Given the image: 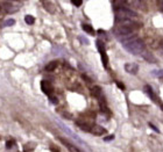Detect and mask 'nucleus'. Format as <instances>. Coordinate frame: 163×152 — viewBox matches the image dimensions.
Returning a JSON list of instances; mask_svg holds the SVG:
<instances>
[{
    "instance_id": "1",
    "label": "nucleus",
    "mask_w": 163,
    "mask_h": 152,
    "mask_svg": "<svg viewBox=\"0 0 163 152\" xmlns=\"http://www.w3.org/2000/svg\"><path fill=\"white\" fill-rule=\"evenodd\" d=\"M122 47L126 51H128L129 53L132 55H140L143 52L146 45H145V42L139 39V37H133V36H129L127 37L126 40L122 41Z\"/></svg>"
},
{
    "instance_id": "2",
    "label": "nucleus",
    "mask_w": 163,
    "mask_h": 152,
    "mask_svg": "<svg viewBox=\"0 0 163 152\" xmlns=\"http://www.w3.org/2000/svg\"><path fill=\"white\" fill-rule=\"evenodd\" d=\"M138 16V14L128 9V8H125V7H119L115 9V18H117V21H122V20H132V19H135Z\"/></svg>"
},
{
    "instance_id": "3",
    "label": "nucleus",
    "mask_w": 163,
    "mask_h": 152,
    "mask_svg": "<svg viewBox=\"0 0 163 152\" xmlns=\"http://www.w3.org/2000/svg\"><path fill=\"white\" fill-rule=\"evenodd\" d=\"M56 123L58 124V127L61 128V130H63V131H64L67 135H69V136H70L72 139H75L77 143H79V144H82V145H84V146H85V143H84L83 141H82V139H80V138H79V137H78V136H77V135H76L73 131H71V130H70V129H69V128H68L65 124H63V123L61 122V121H56Z\"/></svg>"
},
{
    "instance_id": "4",
    "label": "nucleus",
    "mask_w": 163,
    "mask_h": 152,
    "mask_svg": "<svg viewBox=\"0 0 163 152\" xmlns=\"http://www.w3.org/2000/svg\"><path fill=\"white\" fill-rule=\"evenodd\" d=\"M143 89H145L146 94H147V95H148V97H149V98H150V99H151V100H153V101H154V102H155V103H156V105H157V106H158V107H160L162 110H163V102H162V101L160 100V98H158V97H157V95L154 93L153 88H151L149 85H146Z\"/></svg>"
},
{
    "instance_id": "5",
    "label": "nucleus",
    "mask_w": 163,
    "mask_h": 152,
    "mask_svg": "<svg viewBox=\"0 0 163 152\" xmlns=\"http://www.w3.org/2000/svg\"><path fill=\"white\" fill-rule=\"evenodd\" d=\"M41 89L43 91L44 94H48L50 95L52 93V85L50 84V81H47V80H42L41 81Z\"/></svg>"
},
{
    "instance_id": "6",
    "label": "nucleus",
    "mask_w": 163,
    "mask_h": 152,
    "mask_svg": "<svg viewBox=\"0 0 163 152\" xmlns=\"http://www.w3.org/2000/svg\"><path fill=\"white\" fill-rule=\"evenodd\" d=\"M125 70L129 74H137L139 72V65L135 63H127L125 64Z\"/></svg>"
},
{
    "instance_id": "7",
    "label": "nucleus",
    "mask_w": 163,
    "mask_h": 152,
    "mask_svg": "<svg viewBox=\"0 0 163 152\" xmlns=\"http://www.w3.org/2000/svg\"><path fill=\"white\" fill-rule=\"evenodd\" d=\"M90 132H92L93 135H97V136H101V135L106 134V129H104L100 126H91Z\"/></svg>"
},
{
    "instance_id": "8",
    "label": "nucleus",
    "mask_w": 163,
    "mask_h": 152,
    "mask_svg": "<svg viewBox=\"0 0 163 152\" xmlns=\"http://www.w3.org/2000/svg\"><path fill=\"white\" fill-rule=\"evenodd\" d=\"M1 6H3L1 8H3L5 12H7V13H14V12H16V11H18V7L13 6V5H12V4H10V3H4Z\"/></svg>"
},
{
    "instance_id": "9",
    "label": "nucleus",
    "mask_w": 163,
    "mask_h": 152,
    "mask_svg": "<svg viewBox=\"0 0 163 152\" xmlns=\"http://www.w3.org/2000/svg\"><path fill=\"white\" fill-rule=\"evenodd\" d=\"M91 94H92L94 98L99 99L100 97H103V95H101V88H100L99 86H94V87H92V88H91Z\"/></svg>"
},
{
    "instance_id": "10",
    "label": "nucleus",
    "mask_w": 163,
    "mask_h": 152,
    "mask_svg": "<svg viewBox=\"0 0 163 152\" xmlns=\"http://www.w3.org/2000/svg\"><path fill=\"white\" fill-rule=\"evenodd\" d=\"M100 55H101V60H103L104 68L107 69V68H108V57H107V55H106V51L100 52Z\"/></svg>"
},
{
    "instance_id": "11",
    "label": "nucleus",
    "mask_w": 163,
    "mask_h": 152,
    "mask_svg": "<svg viewBox=\"0 0 163 152\" xmlns=\"http://www.w3.org/2000/svg\"><path fill=\"white\" fill-rule=\"evenodd\" d=\"M60 141H61V142H62V143H63L64 145H67V147H68V149H69L70 151H72V152H76V151H79V150H78L77 147H75V146H73L72 144H70V143H68V142H67L65 139H63V138H60Z\"/></svg>"
},
{
    "instance_id": "12",
    "label": "nucleus",
    "mask_w": 163,
    "mask_h": 152,
    "mask_svg": "<svg viewBox=\"0 0 163 152\" xmlns=\"http://www.w3.org/2000/svg\"><path fill=\"white\" fill-rule=\"evenodd\" d=\"M57 68V62H55V60H52V62H50L47 66H46V71H49V72H51V71H54Z\"/></svg>"
},
{
    "instance_id": "13",
    "label": "nucleus",
    "mask_w": 163,
    "mask_h": 152,
    "mask_svg": "<svg viewBox=\"0 0 163 152\" xmlns=\"http://www.w3.org/2000/svg\"><path fill=\"white\" fill-rule=\"evenodd\" d=\"M77 126L82 129V130H84V131H90L91 129V126L88 124V123H82V122H77Z\"/></svg>"
},
{
    "instance_id": "14",
    "label": "nucleus",
    "mask_w": 163,
    "mask_h": 152,
    "mask_svg": "<svg viewBox=\"0 0 163 152\" xmlns=\"http://www.w3.org/2000/svg\"><path fill=\"white\" fill-rule=\"evenodd\" d=\"M82 28H83V30L84 32H86V33H89V34H94V30H93V28H92V26H90V24H83L82 26Z\"/></svg>"
},
{
    "instance_id": "15",
    "label": "nucleus",
    "mask_w": 163,
    "mask_h": 152,
    "mask_svg": "<svg viewBox=\"0 0 163 152\" xmlns=\"http://www.w3.org/2000/svg\"><path fill=\"white\" fill-rule=\"evenodd\" d=\"M125 3H126V0H113V6H114V8L117 9V8H119V7H122Z\"/></svg>"
},
{
    "instance_id": "16",
    "label": "nucleus",
    "mask_w": 163,
    "mask_h": 152,
    "mask_svg": "<svg viewBox=\"0 0 163 152\" xmlns=\"http://www.w3.org/2000/svg\"><path fill=\"white\" fill-rule=\"evenodd\" d=\"M24 22L28 23V24H34L35 19H34V16H32V15H26V16H24Z\"/></svg>"
},
{
    "instance_id": "17",
    "label": "nucleus",
    "mask_w": 163,
    "mask_h": 152,
    "mask_svg": "<svg viewBox=\"0 0 163 152\" xmlns=\"http://www.w3.org/2000/svg\"><path fill=\"white\" fill-rule=\"evenodd\" d=\"M96 45H97V49L99 50V52H103V51H105V45H104V43H103L101 41H97Z\"/></svg>"
},
{
    "instance_id": "18",
    "label": "nucleus",
    "mask_w": 163,
    "mask_h": 152,
    "mask_svg": "<svg viewBox=\"0 0 163 152\" xmlns=\"http://www.w3.org/2000/svg\"><path fill=\"white\" fill-rule=\"evenodd\" d=\"M151 74H153L154 77L163 78V70H154V71H151Z\"/></svg>"
},
{
    "instance_id": "19",
    "label": "nucleus",
    "mask_w": 163,
    "mask_h": 152,
    "mask_svg": "<svg viewBox=\"0 0 163 152\" xmlns=\"http://www.w3.org/2000/svg\"><path fill=\"white\" fill-rule=\"evenodd\" d=\"M14 23H15V20L14 19H8V20H6L3 23V27H10V26H13Z\"/></svg>"
},
{
    "instance_id": "20",
    "label": "nucleus",
    "mask_w": 163,
    "mask_h": 152,
    "mask_svg": "<svg viewBox=\"0 0 163 152\" xmlns=\"http://www.w3.org/2000/svg\"><path fill=\"white\" fill-rule=\"evenodd\" d=\"M71 3H72L75 6L79 7V6L82 5V3H83V0H71Z\"/></svg>"
},
{
    "instance_id": "21",
    "label": "nucleus",
    "mask_w": 163,
    "mask_h": 152,
    "mask_svg": "<svg viewBox=\"0 0 163 152\" xmlns=\"http://www.w3.org/2000/svg\"><path fill=\"white\" fill-rule=\"evenodd\" d=\"M13 145H15V142H14V141H8V142L6 143V147H7V149H12Z\"/></svg>"
},
{
    "instance_id": "22",
    "label": "nucleus",
    "mask_w": 163,
    "mask_h": 152,
    "mask_svg": "<svg viewBox=\"0 0 163 152\" xmlns=\"http://www.w3.org/2000/svg\"><path fill=\"white\" fill-rule=\"evenodd\" d=\"M50 101H51V103H54V105H57V103H58V100H57V98H55V97H50Z\"/></svg>"
},
{
    "instance_id": "23",
    "label": "nucleus",
    "mask_w": 163,
    "mask_h": 152,
    "mask_svg": "<svg viewBox=\"0 0 163 152\" xmlns=\"http://www.w3.org/2000/svg\"><path fill=\"white\" fill-rule=\"evenodd\" d=\"M149 127H150V128H151V129H153L154 131H156L157 134H160V130H158V129H157V128H156V127H155V126H154L153 123H149Z\"/></svg>"
},
{
    "instance_id": "24",
    "label": "nucleus",
    "mask_w": 163,
    "mask_h": 152,
    "mask_svg": "<svg viewBox=\"0 0 163 152\" xmlns=\"http://www.w3.org/2000/svg\"><path fill=\"white\" fill-rule=\"evenodd\" d=\"M113 138H114V136H113V135H111V136L105 137V138H104V141H105V142H108V141H112Z\"/></svg>"
},
{
    "instance_id": "25",
    "label": "nucleus",
    "mask_w": 163,
    "mask_h": 152,
    "mask_svg": "<svg viewBox=\"0 0 163 152\" xmlns=\"http://www.w3.org/2000/svg\"><path fill=\"white\" fill-rule=\"evenodd\" d=\"M79 40L83 42V43H85V44H89V40L88 39H85V37H79Z\"/></svg>"
},
{
    "instance_id": "26",
    "label": "nucleus",
    "mask_w": 163,
    "mask_h": 152,
    "mask_svg": "<svg viewBox=\"0 0 163 152\" xmlns=\"http://www.w3.org/2000/svg\"><path fill=\"white\" fill-rule=\"evenodd\" d=\"M117 85H118V87L119 88H121V89H125V86L121 84V82H119V81H117Z\"/></svg>"
},
{
    "instance_id": "27",
    "label": "nucleus",
    "mask_w": 163,
    "mask_h": 152,
    "mask_svg": "<svg viewBox=\"0 0 163 152\" xmlns=\"http://www.w3.org/2000/svg\"><path fill=\"white\" fill-rule=\"evenodd\" d=\"M162 6H163V0H162Z\"/></svg>"
}]
</instances>
